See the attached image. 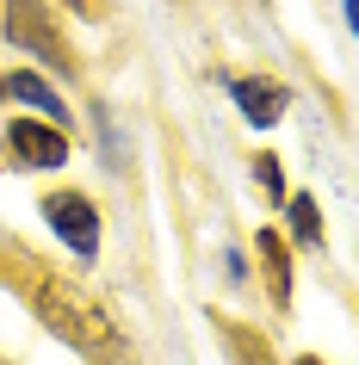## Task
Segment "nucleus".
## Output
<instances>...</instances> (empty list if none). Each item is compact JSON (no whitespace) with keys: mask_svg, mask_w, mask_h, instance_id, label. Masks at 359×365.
<instances>
[{"mask_svg":"<svg viewBox=\"0 0 359 365\" xmlns=\"http://www.w3.org/2000/svg\"><path fill=\"white\" fill-rule=\"evenodd\" d=\"M6 93H13V99H25V106H31V112L44 118V124H56V130H69V106L56 99V87H50L44 75L19 68V75H6Z\"/></svg>","mask_w":359,"mask_h":365,"instance_id":"4","label":"nucleus"},{"mask_svg":"<svg viewBox=\"0 0 359 365\" xmlns=\"http://www.w3.org/2000/svg\"><path fill=\"white\" fill-rule=\"evenodd\" d=\"M254 248H261V260H266V279H273V304H291V260H285V235L279 230H261L254 235Z\"/></svg>","mask_w":359,"mask_h":365,"instance_id":"5","label":"nucleus"},{"mask_svg":"<svg viewBox=\"0 0 359 365\" xmlns=\"http://www.w3.org/2000/svg\"><path fill=\"white\" fill-rule=\"evenodd\" d=\"M242 365H266V353L261 346H242Z\"/></svg>","mask_w":359,"mask_h":365,"instance_id":"8","label":"nucleus"},{"mask_svg":"<svg viewBox=\"0 0 359 365\" xmlns=\"http://www.w3.org/2000/svg\"><path fill=\"white\" fill-rule=\"evenodd\" d=\"M285 217H291V235H298L303 248H322V211H316V198H310V192L285 198Z\"/></svg>","mask_w":359,"mask_h":365,"instance_id":"6","label":"nucleus"},{"mask_svg":"<svg viewBox=\"0 0 359 365\" xmlns=\"http://www.w3.org/2000/svg\"><path fill=\"white\" fill-rule=\"evenodd\" d=\"M298 365H322V359H298Z\"/></svg>","mask_w":359,"mask_h":365,"instance_id":"10","label":"nucleus"},{"mask_svg":"<svg viewBox=\"0 0 359 365\" xmlns=\"http://www.w3.org/2000/svg\"><path fill=\"white\" fill-rule=\"evenodd\" d=\"M347 25H353V38H359V0H347Z\"/></svg>","mask_w":359,"mask_h":365,"instance_id":"9","label":"nucleus"},{"mask_svg":"<svg viewBox=\"0 0 359 365\" xmlns=\"http://www.w3.org/2000/svg\"><path fill=\"white\" fill-rule=\"evenodd\" d=\"M254 180H261L266 198H285V168H279V155H254Z\"/></svg>","mask_w":359,"mask_h":365,"instance_id":"7","label":"nucleus"},{"mask_svg":"<svg viewBox=\"0 0 359 365\" xmlns=\"http://www.w3.org/2000/svg\"><path fill=\"white\" fill-rule=\"evenodd\" d=\"M229 99L248 112V124H254V130H273V124L285 118V106H291V87L261 81V75H242V81H229Z\"/></svg>","mask_w":359,"mask_h":365,"instance_id":"3","label":"nucleus"},{"mask_svg":"<svg viewBox=\"0 0 359 365\" xmlns=\"http://www.w3.org/2000/svg\"><path fill=\"white\" fill-rule=\"evenodd\" d=\"M44 223H50L81 260H93V254H99V211L81 192H50V198H44Z\"/></svg>","mask_w":359,"mask_h":365,"instance_id":"2","label":"nucleus"},{"mask_svg":"<svg viewBox=\"0 0 359 365\" xmlns=\"http://www.w3.org/2000/svg\"><path fill=\"white\" fill-rule=\"evenodd\" d=\"M6 155H13L19 168L50 173V168L69 161V136H62L56 124H44V118H13V124H6Z\"/></svg>","mask_w":359,"mask_h":365,"instance_id":"1","label":"nucleus"}]
</instances>
